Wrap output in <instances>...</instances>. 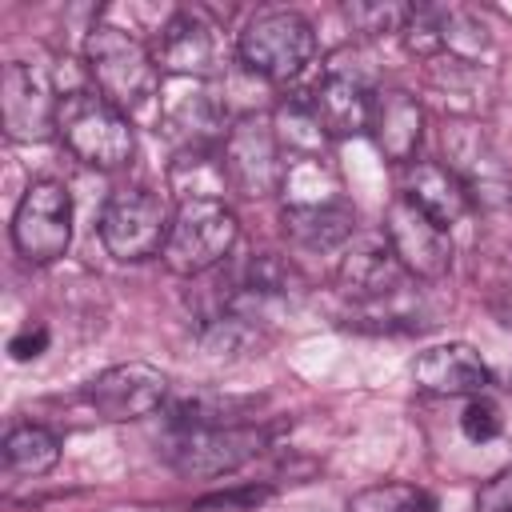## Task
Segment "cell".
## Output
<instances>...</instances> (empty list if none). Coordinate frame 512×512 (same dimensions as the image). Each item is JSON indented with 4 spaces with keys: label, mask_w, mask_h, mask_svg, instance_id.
<instances>
[{
    "label": "cell",
    "mask_w": 512,
    "mask_h": 512,
    "mask_svg": "<svg viewBox=\"0 0 512 512\" xmlns=\"http://www.w3.org/2000/svg\"><path fill=\"white\" fill-rule=\"evenodd\" d=\"M84 64H88V76L96 80L100 96L112 100L120 112L132 116L156 100L160 64L140 36H132L116 24H92L84 36Z\"/></svg>",
    "instance_id": "cell-1"
},
{
    "label": "cell",
    "mask_w": 512,
    "mask_h": 512,
    "mask_svg": "<svg viewBox=\"0 0 512 512\" xmlns=\"http://www.w3.org/2000/svg\"><path fill=\"white\" fill-rule=\"evenodd\" d=\"M224 172L228 184L248 196V200H264L272 192H280L284 180V148L276 140V124L268 112H244L228 124L224 136Z\"/></svg>",
    "instance_id": "cell-7"
},
{
    "label": "cell",
    "mask_w": 512,
    "mask_h": 512,
    "mask_svg": "<svg viewBox=\"0 0 512 512\" xmlns=\"http://www.w3.org/2000/svg\"><path fill=\"white\" fill-rule=\"evenodd\" d=\"M404 276L408 272L400 268L384 232L380 236H352L340 252V264H336L340 292L360 300V304H380V300L396 296L404 288Z\"/></svg>",
    "instance_id": "cell-14"
},
{
    "label": "cell",
    "mask_w": 512,
    "mask_h": 512,
    "mask_svg": "<svg viewBox=\"0 0 512 512\" xmlns=\"http://www.w3.org/2000/svg\"><path fill=\"white\" fill-rule=\"evenodd\" d=\"M444 148H448V168L460 176L468 196H480V192H484V200L512 196L504 164L476 124H452V132H444Z\"/></svg>",
    "instance_id": "cell-18"
},
{
    "label": "cell",
    "mask_w": 512,
    "mask_h": 512,
    "mask_svg": "<svg viewBox=\"0 0 512 512\" xmlns=\"http://www.w3.org/2000/svg\"><path fill=\"white\" fill-rule=\"evenodd\" d=\"M224 160H216L208 148H180L176 160L168 164V188L176 204L184 200H224Z\"/></svg>",
    "instance_id": "cell-23"
},
{
    "label": "cell",
    "mask_w": 512,
    "mask_h": 512,
    "mask_svg": "<svg viewBox=\"0 0 512 512\" xmlns=\"http://www.w3.org/2000/svg\"><path fill=\"white\" fill-rule=\"evenodd\" d=\"M240 240V220L224 200H184L172 212V228L164 240V268L172 276H204L232 256Z\"/></svg>",
    "instance_id": "cell-3"
},
{
    "label": "cell",
    "mask_w": 512,
    "mask_h": 512,
    "mask_svg": "<svg viewBox=\"0 0 512 512\" xmlns=\"http://www.w3.org/2000/svg\"><path fill=\"white\" fill-rule=\"evenodd\" d=\"M368 136L392 164H412L424 136V108L404 88H376L368 104Z\"/></svg>",
    "instance_id": "cell-17"
},
{
    "label": "cell",
    "mask_w": 512,
    "mask_h": 512,
    "mask_svg": "<svg viewBox=\"0 0 512 512\" xmlns=\"http://www.w3.org/2000/svg\"><path fill=\"white\" fill-rule=\"evenodd\" d=\"M344 16L364 36H392V32H404V24L412 16V4H396V0H352V4H344Z\"/></svg>",
    "instance_id": "cell-27"
},
{
    "label": "cell",
    "mask_w": 512,
    "mask_h": 512,
    "mask_svg": "<svg viewBox=\"0 0 512 512\" xmlns=\"http://www.w3.org/2000/svg\"><path fill=\"white\" fill-rule=\"evenodd\" d=\"M168 228H172V212L164 196L140 184L112 192L100 212V244L112 260H124V264H140L164 252Z\"/></svg>",
    "instance_id": "cell-5"
},
{
    "label": "cell",
    "mask_w": 512,
    "mask_h": 512,
    "mask_svg": "<svg viewBox=\"0 0 512 512\" xmlns=\"http://www.w3.org/2000/svg\"><path fill=\"white\" fill-rule=\"evenodd\" d=\"M404 200H412L428 220H436L440 228H452L468 216V188L460 184V176L440 164V160H412L408 172H404V188H400Z\"/></svg>",
    "instance_id": "cell-19"
},
{
    "label": "cell",
    "mask_w": 512,
    "mask_h": 512,
    "mask_svg": "<svg viewBox=\"0 0 512 512\" xmlns=\"http://www.w3.org/2000/svg\"><path fill=\"white\" fill-rule=\"evenodd\" d=\"M384 240L396 252L400 268L416 280H444L452 268V236L436 220H428L412 200L392 196L384 208Z\"/></svg>",
    "instance_id": "cell-11"
},
{
    "label": "cell",
    "mask_w": 512,
    "mask_h": 512,
    "mask_svg": "<svg viewBox=\"0 0 512 512\" xmlns=\"http://www.w3.org/2000/svg\"><path fill=\"white\" fill-rule=\"evenodd\" d=\"M284 232L312 248V252H332L356 236V212L352 204H328V208H284L280 212Z\"/></svg>",
    "instance_id": "cell-21"
},
{
    "label": "cell",
    "mask_w": 512,
    "mask_h": 512,
    "mask_svg": "<svg viewBox=\"0 0 512 512\" xmlns=\"http://www.w3.org/2000/svg\"><path fill=\"white\" fill-rule=\"evenodd\" d=\"M84 400L104 420H140L168 400V376L144 360L112 364L84 384Z\"/></svg>",
    "instance_id": "cell-13"
},
{
    "label": "cell",
    "mask_w": 512,
    "mask_h": 512,
    "mask_svg": "<svg viewBox=\"0 0 512 512\" xmlns=\"http://www.w3.org/2000/svg\"><path fill=\"white\" fill-rule=\"evenodd\" d=\"M500 428H504V420H500V408H496L492 400L472 396V400L464 404V412H460V432H464L472 444H488V440H496Z\"/></svg>",
    "instance_id": "cell-28"
},
{
    "label": "cell",
    "mask_w": 512,
    "mask_h": 512,
    "mask_svg": "<svg viewBox=\"0 0 512 512\" xmlns=\"http://www.w3.org/2000/svg\"><path fill=\"white\" fill-rule=\"evenodd\" d=\"M56 136L80 164H88L96 172L128 168L136 156V132H132L128 112H120L112 100L84 92V88L60 96Z\"/></svg>",
    "instance_id": "cell-2"
},
{
    "label": "cell",
    "mask_w": 512,
    "mask_h": 512,
    "mask_svg": "<svg viewBox=\"0 0 512 512\" xmlns=\"http://www.w3.org/2000/svg\"><path fill=\"white\" fill-rule=\"evenodd\" d=\"M272 124H276V140L284 148V160H292V156H324L328 132L320 128V120L312 116V108H308L304 96L284 100L272 112Z\"/></svg>",
    "instance_id": "cell-25"
},
{
    "label": "cell",
    "mask_w": 512,
    "mask_h": 512,
    "mask_svg": "<svg viewBox=\"0 0 512 512\" xmlns=\"http://www.w3.org/2000/svg\"><path fill=\"white\" fill-rule=\"evenodd\" d=\"M12 244L28 264H52L72 244V192L60 180H32L12 212Z\"/></svg>",
    "instance_id": "cell-8"
},
{
    "label": "cell",
    "mask_w": 512,
    "mask_h": 512,
    "mask_svg": "<svg viewBox=\"0 0 512 512\" xmlns=\"http://www.w3.org/2000/svg\"><path fill=\"white\" fill-rule=\"evenodd\" d=\"M256 404H260L256 396L192 392V396L168 404V424L172 428H232V424H248Z\"/></svg>",
    "instance_id": "cell-22"
},
{
    "label": "cell",
    "mask_w": 512,
    "mask_h": 512,
    "mask_svg": "<svg viewBox=\"0 0 512 512\" xmlns=\"http://www.w3.org/2000/svg\"><path fill=\"white\" fill-rule=\"evenodd\" d=\"M48 328L44 324H28L24 332H16L12 340H8V352H12V360H36V356H44L48 352Z\"/></svg>",
    "instance_id": "cell-30"
},
{
    "label": "cell",
    "mask_w": 512,
    "mask_h": 512,
    "mask_svg": "<svg viewBox=\"0 0 512 512\" xmlns=\"http://www.w3.org/2000/svg\"><path fill=\"white\" fill-rule=\"evenodd\" d=\"M284 208H328V204H348L340 172L332 168L328 156H292L284 160V180H280Z\"/></svg>",
    "instance_id": "cell-20"
},
{
    "label": "cell",
    "mask_w": 512,
    "mask_h": 512,
    "mask_svg": "<svg viewBox=\"0 0 512 512\" xmlns=\"http://www.w3.org/2000/svg\"><path fill=\"white\" fill-rule=\"evenodd\" d=\"M268 444V432L256 424H232V428H172L160 444L164 460L192 480H212L244 468L256 460Z\"/></svg>",
    "instance_id": "cell-6"
},
{
    "label": "cell",
    "mask_w": 512,
    "mask_h": 512,
    "mask_svg": "<svg viewBox=\"0 0 512 512\" xmlns=\"http://www.w3.org/2000/svg\"><path fill=\"white\" fill-rule=\"evenodd\" d=\"M412 380L420 392L428 396H480L488 384H492V372L488 364L480 360V352L472 344H436V348H424L412 364Z\"/></svg>",
    "instance_id": "cell-16"
},
{
    "label": "cell",
    "mask_w": 512,
    "mask_h": 512,
    "mask_svg": "<svg viewBox=\"0 0 512 512\" xmlns=\"http://www.w3.org/2000/svg\"><path fill=\"white\" fill-rule=\"evenodd\" d=\"M372 84L364 68L356 64V52H336L320 68L316 84L304 92L312 116L328 132V140H344L356 132H368V104H372Z\"/></svg>",
    "instance_id": "cell-9"
},
{
    "label": "cell",
    "mask_w": 512,
    "mask_h": 512,
    "mask_svg": "<svg viewBox=\"0 0 512 512\" xmlns=\"http://www.w3.org/2000/svg\"><path fill=\"white\" fill-rule=\"evenodd\" d=\"M344 512H436V504L416 484L384 480V484H368L356 496H348Z\"/></svg>",
    "instance_id": "cell-26"
},
{
    "label": "cell",
    "mask_w": 512,
    "mask_h": 512,
    "mask_svg": "<svg viewBox=\"0 0 512 512\" xmlns=\"http://www.w3.org/2000/svg\"><path fill=\"white\" fill-rule=\"evenodd\" d=\"M236 56L248 72H256L268 84H288L296 80L312 56H316V32L300 12L288 8H272V12H256L240 40H236Z\"/></svg>",
    "instance_id": "cell-4"
},
{
    "label": "cell",
    "mask_w": 512,
    "mask_h": 512,
    "mask_svg": "<svg viewBox=\"0 0 512 512\" xmlns=\"http://www.w3.org/2000/svg\"><path fill=\"white\" fill-rule=\"evenodd\" d=\"M56 460H60V440L40 424H16L4 436V468L12 476H44L56 468Z\"/></svg>",
    "instance_id": "cell-24"
},
{
    "label": "cell",
    "mask_w": 512,
    "mask_h": 512,
    "mask_svg": "<svg viewBox=\"0 0 512 512\" xmlns=\"http://www.w3.org/2000/svg\"><path fill=\"white\" fill-rule=\"evenodd\" d=\"M160 72L172 80H212L224 72V44L220 28L200 8H180L160 24L156 48H152Z\"/></svg>",
    "instance_id": "cell-10"
},
{
    "label": "cell",
    "mask_w": 512,
    "mask_h": 512,
    "mask_svg": "<svg viewBox=\"0 0 512 512\" xmlns=\"http://www.w3.org/2000/svg\"><path fill=\"white\" fill-rule=\"evenodd\" d=\"M160 124L168 136L180 140V148H208V140L228 136L224 104L204 80H172L160 104Z\"/></svg>",
    "instance_id": "cell-15"
},
{
    "label": "cell",
    "mask_w": 512,
    "mask_h": 512,
    "mask_svg": "<svg viewBox=\"0 0 512 512\" xmlns=\"http://www.w3.org/2000/svg\"><path fill=\"white\" fill-rule=\"evenodd\" d=\"M268 496H272V488H264V484L256 488V484H252V488H228V492H212V496L196 500V508H224V512H236V508H240V512H252V508H256V504H264Z\"/></svg>",
    "instance_id": "cell-29"
},
{
    "label": "cell",
    "mask_w": 512,
    "mask_h": 512,
    "mask_svg": "<svg viewBox=\"0 0 512 512\" xmlns=\"http://www.w3.org/2000/svg\"><path fill=\"white\" fill-rule=\"evenodd\" d=\"M56 108L60 96H52L48 76L36 64H4L0 72V120L8 140L16 144H40L56 136Z\"/></svg>",
    "instance_id": "cell-12"
}]
</instances>
